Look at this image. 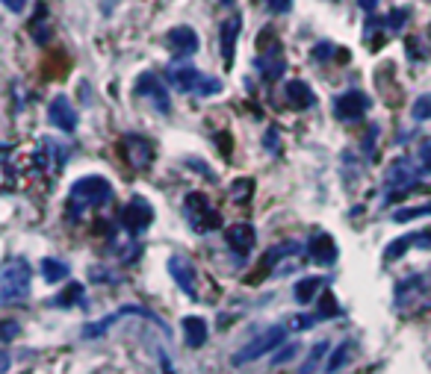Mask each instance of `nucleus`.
Here are the masks:
<instances>
[{
    "label": "nucleus",
    "instance_id": "f257e3e1",
    "mask_svg": "<svg viewBox=\"0 0 431 374\" xmlns=\"http://www.w3.org/2000/svg\"><path fill=\"white\" fill-rule=\"evenodd\" d=\"M110 201H113V186L106 177H97V174L80 177V180H74L71 189H68V219L80 221L86 212L101 210V206Z\"/></svg>",
    "mask_w": 431,
    "mask_h": 374
},
{
    "label": "nucleus",
    "instance_id": "f03ea898",
    "mask_svg": "<svg viewBox=\"0 0 431 374\" xmlns=\"http://www.w3.org/2000/svg\"><path fill=\"white\" fill-rule=\"evenodd\" d=\"M393 303L405 316L419 310H431V280L426 274H410V277L399 280L393 289Z\"/></svg>",
    "mask_w": 431,
    "mask_h": 374
},
{
    "label": "nucleus",
    "instance_id": "7ed1b4c3",
    "mask_svg": "<svg viewBox=\"0 0 431 374\" xmlns=\"http://www.w3.org/2000/svg\"><path fill=\"white\" fill-rule=\"evenodd\" d=\"M423 177H431V171L417 160V156H401V160L390 162V169L384 174L387 198H399V195L410 192L419 180H423Z\"/></svg>",
    "mask_w": 431,
    "mask_h": 374
},
{
    "label": "nucleus",
    "instance_id": "20e7f679",
    "mask_svg": "<svg viewBox=\"0 0 431 374\" xmlns=\"http://www.w3.org/2000/svg\"><path fill=\"white\" fill-rule=\"evenodd\" d=\"M165 74H169V80L178 86L180 92H189L195 97H213V95H222V88H224L219 77L204 74L195 65H172Z\"/></svg>",
    "mask_w": 431,
    "mask_h": 374
},
{
    "label": "nucleus",
    "instance_id": "39448f33",
    "mask_svg": "<svg viewBox=\"0 0 431 374\" xmlns=\"http://www.w3.org/2000/svg\"><path fill=\"white\" fill-rule=\"evenodd\" d=\"M30 280H33V269L27 260H6L3 271H0V301L15 303L24 301L27 292H30Z\"/></svg>",
    "mask_w": 431,
    "mask_h": 374
},
{
    "label": "nucleus",
    "instance_id": "423d86ee",
    "mask_svg": "<svg viewBox=\"0 0 431 374\" xmlns=\"http://www.w3.org/2000/svg\"><path fill=\"white\" fill-rule=\"evenodd\" d=\"M287 330L290 327H283V324H272V327L260 330L248 345H242L237 353H233L231 362H233V366H248V362L266 357V353H272V351H278L283 345V339H287Z\"/></svg>",
    "mask_w": 431,
    "mask_h": 374
},
{
    "label": "nucleus",
    "instance_id": "0eeeda50",
    "mask_svg": "<svg viewBox=\"0 0 431 374\" xmlns=\"http://www.w3.org/2000/svg\"><path fill=\"white\" fill-rule=\"evenodd\" d=\"M183 215H186V221H189V227L195 233H213V230L222 227L219 210H216L207 195H201V192H189V195H186Z\"/></svg>",
    "mask_w": 431,
    "mask_h": 374
},
{
    "label": "nucleus",
    "instance_id": "6e6552de",
    "mask_svg": "<svg viewBox=\"0 0 431 374\" xmlns=\"http://www.w3.org/2000/svg\"><path fill=\"white\" fill-rule=\"evenodd\" d=\"M151 221H154V206L145 201V198H130L127 201V206L119 212V224H121V230H127L130 236H139L151 227Z\"/></svg>",
    "mask_w": 431,
    "mask_h": 374
},
{
    "label": "nucleus",
    "instance_id": "1a4fd4ad",
    "mask_svg": "<svg viewBox=\"0 0 431 374\" xmlns=\"http://www.w3.org/2000/svg\"><path fill=\"white\" fill-rule=\"evenodd\" d=\"M136 95L145 97V101H151L156 112H163V115L172 112V97H169V88H165L160 74L145 71L142 77H136Z\"/></svg>",
    "mask_w": 431,
    "mask_h": 374
},
{
    "label": "nucleus",
    "instance_id": "9d476101",
    "mask_svg": "<svg viewBox=\"0 0 431 374\" xmlns=\"http://www.w3.org/2000/svg\"><path fill=\"white\" fill-rule=\"evenodd\" d=\"M127 316H139V319H148V321H154V324H160V327L169 333V327L154 316V312H148L145 307H136V303H127V307H121V310H115V312H110L106 319H101V321H92V324H86L83 327V339H97V336H104L106 330L113 327L115 321H121V319H127Z\"/></svg>",
    "mask_w": 431,
    "mask_h": 374
},
{
    "label": "nucleus",
    "instance_id": "9b49d317",
    "mask_svg": "<svg viewBox=\"0 0 431 374\" xmlns=\"http://www.w3.org/2000/svg\"><path fill=\"white\" fill-rule=\"evenodd\" d=\"M331 110H334V115L340 118V121H360L366 112H369V97L364 92H358V88H351V92H342L334 97V103H331Z\"/></svg>",
    "mask_w": 431,
    "mask_h": 374
},
{
    "label": "nucleus",
    "instance_id": "f8f14e48",
    "mask_svg": "<svg viewBox=\"0 0 431 374\" xmlns=\"http://www.w3.org/2000/svg\"><path fill=\"white\" fill-rule=\"evenodd\" d=\"M65 160H68V145L51 139V136H45L33 153L36 171H60L65 165Z\"/></svg>",
    "mask_w": 431,
    "mask_h": 374
},
{
    "label": "nucleus",
    "instance_id": "ddd939ff",
    "mask_svg": "<svg viewBox=\"0 0 431 374\" xmlns=\"http://www.w3.org/2000/svg\"><path fill=\"white\" fill-rule=\"evenodd\" d=\"M121 153L136 171H145V169H151V162H154V142L145 139V136L127 133L121 139Z\"/></svg>",
    "mask_w": 431,
    "mask_h": 374
},
{
    "label": "nucleus",
    "instance_id": "4468645a",
    "mask_svg": "<svg viewBox=\"0 0 431 374\" xmlns=\"http://www.w3.org/2000/svg\"><path fill=\"white\" fill-rule=\"evenodd\" d=\"M165 45H169V51L174 53V59H189L198 53V47H201V38L198 33H195L192 27H172L169 29V36H165Z\"/></svg>",
    "mask_w": 431,
    "mask_h": 374
},
{
    "label": "nucleus",
    "instance_id": "2eb2a0df",
    "mask_svg": "<svg viewBox=\"0 0 431 374\" xmlns=\"http://www.w3.org/2000/svg\"><path fill=\"white\" fill-rule=\"evenodd\" d=\"M305 251H307V257H310V262H316V265H334L337 262V257H340V248H337V242H334V236L331 233H322V230H316L307 239V245H305Z\"/></svg>",
    "mask_w": 431,
    "mask_h": 374
},
{
    "label": "nucleus",
    "instance_id": "dca6fc26",
    "mask_svg": "<svg viewBox=\"0 0 431 374\" xmlns=\"http://www.w3.org/2000/svg\"><path fill=\"white\" fill-rule=\"evenodd\" d=\"M224 242H228V248L237 253V262L242 265L246 262V257L254 251V227L248 221H240V224H233V227H228L224 230Z\"/></svg>",
    "mask_w": 431,
    "mask_h": 374
},
{
    "label": "nucleus",
    "instance_id": "f3484780",
    "mask_svg": "<svg viewBox=\"0 0 431 374\" xmlns=\"http://www.w3.org/2000/svg\"><path fill=\"white\" fill-rule=\"evenodd\" d=\"M254 65H257V71H260V77H263L266 83L281 80L283 71H287V59H283V53H281V45L263 47V53L254 59Z\"/></svg>",
    "mask_w": 431,
    "mask_h": 374
},
{
    "label": "nucleus",
    "instance_id": "a211bd4d",
    "mask_svg": "<svg viewBox=\"0 0 431 374\" xmlns=\"http://www.w3.org/2000/svg\"><path fill=\"white\" fill-rule=\"evenodd\" d=\"M169 274H172V280L178 283V289L183 295L198 298V286H195L198 274H195V265L189 260H186V257H169Z\"/></svg>",
    "mask_w": 431,
    "mask_h": 374
},
{
    "label": "nucleus",
    "instance_id": "6ab92c4d",
    "mask_svg": "<svg viewBox=\"0 0 431 374\" xmlns=\"http://www.w3.org/2000/svg\"><path fill=\"white\" fill-rule=\"evenodd\" d=\"M410 248H431V230H419V233H408V236H401V239L396 242H390L387 248H384V262H396L399 257H405V253Z\"/></svg>",
    "mask_w": 431,
    "mask_h": 374
},
{
    "label": "nucleus",
    "instance_id": "aec40b11",
    "mask_svg": "<svg viewBox=\"0 0 431 374\" xmlns=\"http://www.w3.org/2000/svg\"><path fill=\"white\" fill-rule=\"evenodd\" d=\"M47 118H51V124L56 127V130H62V133H74L77 130V112H74V106L71 101H68L65 95H56L51 106H47Z\"/></svg>",
    "mask_w": 431,
    "mask_h": 374
},
{
    "label": "nucleus",
    "instance_id": "412c9836",
    "mask_svg": "<svg viewBox=\"0 0 431 374\" xmlns=\"http://www.w3.org/2000/svg\"><path fill=\"white\" fill-rule=\"evenodd\" d=\"M240 33H242V18L240 15H231L228 21H222V27H219V45H222L224 65L233 62V47H237Z\"/></svg>",
    "mask_w": 431,
    "mask_h": 374
},
{
    "label": "nucleus",
    "instance_id": "4be33fe9",
    "mask_svg": "<svg viewBox=\"0 0 431 374\" xmlns=\"http://www.w3.org/2000/svg\"><path fill=\"white\" fill-rule=\"evenodd\" d=\"M283 97H287L292 110H307V106L316 103V95H313V88L305 80H290L283 86Z\"/></svg>",
    "mask_w": 431,
    "mask_h": 374
},
{
    "label": "nucleus",
    "instance_id": "5701e85b",
    "mask_svg": "<svg viewBox=\"0 0 431 374\" xmlns=\"http://www.w3.org/2000/svg\"><path fill=\"white\" fill-rule=\"evenodd\" d=\"M207 321L201 316H186L183 319V339H186V348H201L207 342Z\"/></svg>",
    "mask_w": 431,
    "mask_h": 374
},
{
    "label": "nucleus",
    "instance_id": "b1692460",
    "mask_svg": "<svg viewBox=\"0 0 431 374\" xmlns=\"http://www.w3.org/2000/svg\"><path fill=\"white\" fill-rule=\"evenodd\" d=\"M325 286H328L325 277H301L296 283V289H292V295H296L299 303H305V307H307V303L316 301L319 292H325Z\"/></svg>",
    "mask_w": 431,
    "mask_h": 374
},
{
    "label": "nucleus",
    "instance_id": "393cba45",
    "mask_svg": "<svg viewBox=\"0 0 431 374\" xmlns=\"http://www.w3.org/2000/svg\"><path fill=\"white\" fill-rule=\"evenodd\" d=\"M83 303H86V289H83V283H68V286L51 301V307L68 310V307H83Z\"/></svg>",
    "mask_w": 431,
    "mask_h": 374
},
{
    "label": "nucleus",
    "instance_id": "a878e982",
    "mask_svg": "<svg viewBox=\"0 0 431 374\" xmlns=\"http://www.w3.org/2000/svg\"><path fill=\"white\" fill-rule=\"evenodd\" d=\"M42 274H45L47 283H60L71 274V269H68V262H62V260L47 257V260H42Z\"/></svg>",
    "mask_w": 431,
    "mask_h": 374
},
{
    "label": "nucleus",
    "instance_id": "bb28decb",
    "mask_svg": "<svg viewBox=\"0 0 431 374\" xmlns=\"http://www.w3.org/2000/svg\"><path fill=\"white\" fill-rule=\"evenodd\" d=\"M349 351H351V342H349V339L340 342V345L331 351L328 362H325V374H334V371H340L342 366H346V362H349Z\"/></svg>",
    "mask_w": 431,
    "mask_h": 374
},
{
    "label": "nucleus",
    "instance_id": "cd10ccee",
    "mask_svg": "<svg viewBox=\"0 0 431 374\" xmlns=\"http://www.w3.org/2000/svg\"><path fill=\"white\" fill-rule=\"evenodd\" d=\"M328 351H331V345H328V342H316V345H313V351L307 353L305 366L299 369V374H313V371L319 369V362H322V357H325Z\"/></svg>",
    "mask_w": 431,
    "mask_h": 374
},
{
    "label": "nucleus",
    "instance_id": "c85d7f7f",
    "mask_svg": "<svg viewBox=\"0 0 431 374\" xmlns=\"http://www.w3.org/2000/svg\"><path fill=\"white\" fill-rule=\"evenodd\" d=\"M423 215H431V203H419V206H405V210H396L393 212V221L396 224H405V221L423 219Z\"/></svg>",
    "mask_w": 431,
    "mask_h": 374
},
{
    "label": "nucleus",
    "instance_id": "c756f323",
    "mask_svg": "<svg viewBox=\"0 0 431 374\" xmlns=\"http://www.w3.org/2000/svg\"><path fill=\"white\" fill-rule=\"evenodd\" d=\"M251 195H254V180H233L231 186V198L237 201V203H248L251 201Z\"/></svg>",
    "mask_w": 431,
    "mask_h": 374
},
{
    "label": "nucleus",
    "instance_id": "7c9ffc66",
    "mask_svg": "<svg viewBox=\"0 0 431 374\" xmlns=\"http://www.w3.org/2000/svg\"><path fill=\"white\" fill-rule=\"evenodd\" d=\"M410 118H414V121H431V92L419 95L414 101V106H410Z\"/></svg>",
    "mask_w": 431,
    "mask_h": 374
},
{
    "label": "nucleus",
    "instance_id": "2f4dec72",
    "mask_svg": "<svg viewBox=\"0 0 431 374\" xmlns=\"http://www.w3.org/2000/svg\"><path fill=\"white\" fill-rule=\"evenodd\" d=\"M30 36L36 38V45H47L51 42V27H47V21H42V18H33V24H30Z\"/></svg>",
    "mask_w": 431,
    "mask_h": 374
},
{
    "label": "nucleus",
    "instance_id": "473e14b6",
    "mask_svg": "<svg viewBox=\"0 0 431 374\" xmlns=\"http://www.w3.org/2000/svg\"><path fill=\"white\" fill-rule=\"evenodd\" d=\"M405 21H408V9H393L387 18H381V24H384L390 33H396V29H401L405 27Z\"/></svg>",
    "mask_w": 431,
    "mask_h": 374
},
{
    "label": "nucleus",
    "instance_id": "72a5a7b5",
    "mask_svg": "<svg viewBox=\"0 0 431 374\" xmlns=\"http://www.w3.org/2000/svg\"><path fill=\"white\" fill-rule=\"evenodd\" d=\"M316 321H322L319 312H313V316H292L290 319V330H310Z\"/></svg>",
    "mask_w": 431,
    "mask_h": 374
},
{
    "label": "nucleus",
    "instance_id": "f704fd0d",
    "mask_svg": "<svg viewBox=\"0 0 431 374\" xmlns=\"http://www.w3.org/2000/svg\"><path fill=\"white\" fill-rule=\"evenodd\" d=\"M378 124H369V130H366V136H364V153L369 156V160H372V156H375V139H378Z\"/></svg>",
    "mask_w": 431,
    "mask_h": 374
},
{
    "label": "nucleus",
    "instance_id": "c9c22d12",
    "mask_svg": "<svg viewBox=\"0 0 431 374\" xmlns=\"http://www.w3.org/2000/svg\"><path fill=\"white\" fill-rule=\"evenodd\" d=\"M417 160L426 165V169L431 171V136H426V139H419V151H417Z\"/></svg>",
    "mask_w": 431,
    "mask_h": 374
},
{
    "label": "nucleus",
    "instance_id": "e433bc0d",
    "mask_svg": "<svg viewBox=\"0 0 431 374\" xmlns=\"http://www.w3.org/2000/svg\"><path fill=\"white\" fill-rule=\"evenodd\" d=\"M18 336V321H12V319H6L3 324H0V339H3V345H9Z\"/></svg>",
    "mask_w": 431,
    "mask_h": 374
},
{
    "label": "nucleus",
    "instance_id": "4c0bfd02",
    "mask_svg": "<svg viewBox=\"0 0 431 374\" xmlns=\"http://www.w3.org/2000/svg\"><path fill=\"white\" fill-rule=\"evenodd\" d=\"M266 9L272 15H287L292 9V0H266Z\"/></svg>",
    "mask_w": 431,
    "mask_h": 374
},
{
    "label": "nucleus",
    "instance_id": "58836bf2",
    "mask_svg": "<svg viewBox=\"0 0 431 374\" xmlns=\"http://www.w3.org/2000/svg\"><path fill=\"white\" fill-rule=\"evenodd\" d=\"M334 56V45H328V42H319L316 47H313V59H319V62H325V59Z\"/></svg>",
    "mask_w": 431,
    "mask_h": 374
},
{
    "label": "nucleus",
    "instance_id": "ea45409f",
    "mask_svg": "<svg viewBox=\"0 0 431 374\" xmlns=\"http://www.w3.org/2000/svg\"><path fill=\"white\" fill-rule=\"evenodd\" d=\"M296 353H299V345H296V342H292V345H287V348H281V351H278V357H275V360H272V362H275V366H281V362H290L292 357H296Z\"/></svg>",
    "mask_w": 431,
    "mask_h": 374
},
{
    "label": "nucleus",
    "instance_id": "a19ab883",
    "mask_svg": "<svg viewBox=\"0 0 431 374\" xmlns=\"http://www.w3.org/2000/svg\"><path fill=\"white\" fill-rule=\"evenodd\" d=\"M266 151L278 153V130H275V127H269V130H266Z\"/></svg>",
    "mask_w": 431,
    "mask_h": 374
},
{
    "label": "nucleus",
    "instance_id": "79ce46f5",
    "mask_svg": "<svg viewBox=\"0 0 431 374\" xmlns=\"http://www.w3.org/2000/svg\"><path fill=\"white\" fill-rule=\"evenodd\" d=\"M24 3H27V0H3V6L9 9V12H21Z\"/></svg>",
    "mask_w": 431,
    "mask_h": 374
},
{
    "label": "nucleus",
    "instance_id": "37998d69",
    "mask_svg": "<svg viewBox=\"0 0 431 374\" xmlns=\"http://www.w3.org/2000/svg\"><path fill=\"white\" fill-rule=\"evenodd\" d=\"M358 3H360L364 12H375V9H378V0H358Z\"/></svg>",
    "mask_w": 431,
    "mask_h": 374
},
{
    "label": "nucleus",
    "instance_id": "c03bdc74",
    "mask_svg": "<svg viewBox=\"0 0 431 374\" xmlns=\"http://www.w3.org/2000/svg\"><path fill=\"white\" fill-rule=\"evenodd\" d=\"M0 374H9V351H3V357H0Z\"/></svg>",
    "mask_w": 431,
    "mask_h": 374
}]
</instances>
